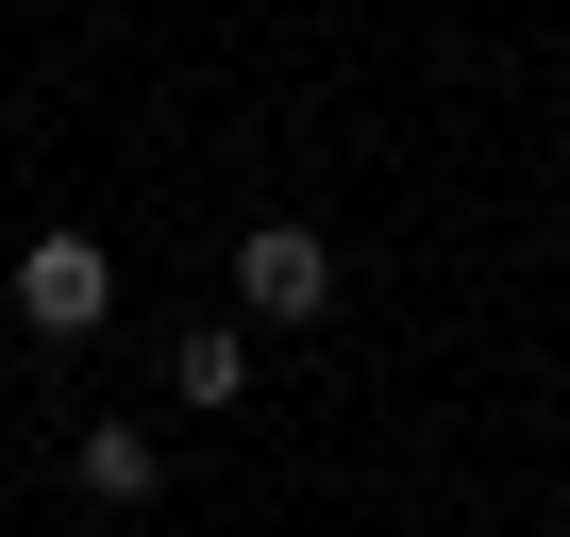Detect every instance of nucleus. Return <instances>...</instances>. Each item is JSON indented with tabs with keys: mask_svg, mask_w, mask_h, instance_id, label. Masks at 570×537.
<instances>
[{
	"mask_svg": "<svg viewBox=\"0 0 570 537\" xmlns=\"http://www.w3.org/2000/svg\"><path fill=\"white\" fill-rule=\"evenodd\" d=\"M18 320H35V336H101V320H118V252H101V235H35V252H18Z\"/></svg>",
	"mask_w": 570,
	"mask_h": 537,
	"instance_id": "nucleus-1",
	"label": "nucleus"
},
{
	"mask_svg": "<svg viewBox=\"0 0 570 537\" xmlns=\"http://www.w3.org/2000/svg\"><path fill=\"white\" fill-rule=\"evenodd\" d=\"M235 303H252V320H285V336H303V320L336 303V252H320L303 218H252V235H235Z\"/></svg>",
	"mask_w": 570,
	"mask_h": 537,
	"instance_id": "nucleus-2",
	"label": "nucleus"
},
{
	"mask_svg": "<svg viewBox=\"0 0 570 537\" xmlns=\"http://www.w3.org/2000/svg\"><path fill=\"white\" fill-rule=\"evenodd\" d=\"M68 470H85V504H151V470H168V453H151V420H85V437H68Z\"/></svg>",
	"mask_w": 570,
	"mask_h": 537,
	"instance_id": "nucleus-3",
	"label": "nucleus"
},
{
	"mask_svg": "<svg viewBox=\"0 0 570 537\" xmlns=\"http://www.w3.org/2000/svg\"><path fill=\"white\" fill-rule=\"evenodd\" d=\"M168 387H185V403H235V387H252V336H235V320H202V336L168 353Z\"/></svg>",
	"mask_w": 570,
	"mask_h": 537,
	"instance_id": "nucleus-4",
	"label": "nucleus"
}]
</instances>
